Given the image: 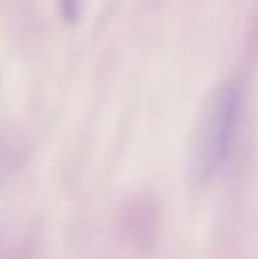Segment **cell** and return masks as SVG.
Returning <instances> with one entry per match:
<instances>
[{
	"label": "cell",
	"instance_id": "cell-1",
	"mask_svg": "<svg viewBox=\"0 0 258 259\" xmlns=\"http://www.w3.org/2000/svg\"><path fill=\"white\" fill-rule=\"evenodd\" d=\"M242 90L235 83L221 87L203 109L193 145V175L200 182L227 160L241 125Z\"/></svg>",
	"mask_w": 258,
	"mask_h": 259
},
{
	"label": "cell",
	"instance_id": "cell-2",
	"mask_svg": "<svg viewBox=\"0 0 258 259\" xmlns=\"http://www.w3.org/2000/svg\"><path fill=\"white\" fill-rule=\"evenodd\" d=\"M158 217H156L154 205L147 198L140 199V203L134 201L128 213V231L131 240L136 242L138 247L147 249L152 245L156 231H158Z\"/></svg>",
	"mask_w": 258,
	"mask_h": 259
},
{
	"label": "cell",
	"instance_id": "cell-3",
	"mask_svg": "<svg viewBox=\"0 0 258 259\" xmlns=\"http://www.w3.org/2000/svg\"><path fill=\"white\" fill-rule=\"evenodd\" d=\"M60 9H62L65 20H75L80 11V0H60Z\"/></svg>",
	"mask_w": 258,
	"mask_h": 259
},
{
	"label": "cell",
	"instance_id": "cell-4",
	"mask_svg": "<svg viewBox=\"0 0 258 259\" xmlns=\"http://www.w3.org/2000/svg\"><path fill=\"white\" fill-rule=\"evenodd\" d=\"M0 259H21L16 252H9L6 249H0Z\"/></svg>",
	"mask_w": 258,
	"mask_h": 259
}]
</instances>
